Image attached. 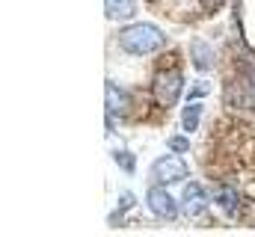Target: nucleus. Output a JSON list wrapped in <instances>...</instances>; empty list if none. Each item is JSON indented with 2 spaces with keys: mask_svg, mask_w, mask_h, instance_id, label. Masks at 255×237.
I'll return each mask as SVG.
<instances>
[{
  "mask_svg": "<svg viewBox=\"0 0 255 237\" xmlns=\"http://www.w3.org/2000/svg\"><path fill=\"white\" fill-rule=\"evenodd\" d=\"M119 45L125 54L133 57H142V54H151V51H160L166 45V36L163 30H157L154 24H130L119 33Z\"/></svg>",
  "mask_w": 255,
  "mask_h": 237,
  "instance_id": "nucleus-1",
  "label": "nucleus"
},
{
  "mask_svg": "<svg viewBox=\"0 0 255 237\" xmlns=\"http://www.w3.org/2000/svg\"><path fill=\"white\" fill-rule=\"evenodd\" d=\"M184 89V74L181 68H160L151 80V95L160 107H172Z\"/></svg>",
  "mask_w": 255,
  "mask_h": 237,
  "instance_id": "nucleus-2",
  "label": "nucleus"
},
{
  "mask_svg": "<svg viewBox=\"0 0 255 237\" xmlns=\"http://www.w3.org/2000/svg\"><path fill=\"white\" fill-rule=\"evenodd\" d=\"M190 175V166L175 154H166V157H157L151 163V184H175V181H184Z\"/></svg>",
  "mask_w": 255,
  "mask_h": 237,
  "instance_id": "nucleus-3",
  "label": "nucleus"
},
{
  "mask_svg": "<svg viewBox=\"0 0 255 237\" xmlns=\"http://www.w3.org/2000/svg\"><path fill=\"white\" fill-rule=\"evenodd\" d=\"M145 205H148V211H151L157 220H175V217H178V205H175V199L163 190V184H154V187L148 190Z\"/></svg>",
  "mask_w": 255,
  "mask_h": 237,
  "instance_id": "nucleus-4",
  "label": "nucleus"
},
{
  "mask_svg": "<svg viewBox=\"0 0 255 237\" xmlns=\"http://www.w3.org/2000/svg\"><path fill=\"white\" fill-rule=\"evenodd\" d=\"M208 205H211L208 190H205L199 181H190V184L184 187V196H181V211H184L187 217H202V214L208 211Z\"/></svg>",
  "mask_w": 255,
  "mask_h": 237,
  "instance_id": "nucleus-5",
  "label": "nucleus"
},
{
  "mask_svg": "<svg viewBox=\"0 0 255 237\" xmlns=\"http://www.w3.org/2000/svg\"><path fill=\"white\" fill-rule=\"evenodd\" d=\"M128 110H130V95L110 80L107 83V118H110V124L122 121L128 116Z\"/></svg>",
  "mask_w": 255,
  "mask_h": 237,
  "instance_id": "nucleus-6",
  "label": "nucleus"
},
{
  "mask_svg": "<svg viewBox=\"0 0 255 237\" xmlns=\"http://www.w3.org/2000/svg\"><path fill=\"white\" fill-rule=\"evenodd\" d=\"M253 95H255V92L250 89V83H247V80H238V83H232V86L226 89V101H229V104H235V107H253V104H255Z\"/></svg>",
  "mask_w": 255,
  "mask_h": 237,
  "instance_id": "nucleus-7",
  "label": "nucleus"
},
{
  "mask_svg": "<svg viewBox=\"0 0 255 237\" xmlns=\"http://www.w3.org/2000/svg\"><path fill=\"white\" fill-rule=\"evenodd\" d=\"M104 12L110 21H128L136 12V0H104Z\"/></svg>",
  "mask_w": 255,
  "mask_h": 237,
  "instance_id": "nucleus-8",
  "label": "nucleus"
},
{
  "mask_svg": "<svg viewBox=\"0 0 255 237\" xmlns=\"http://www.w3.org/2000/svg\"><path fill=\"white\" fill-rule=\"evenodd\" d=\"M193 65L196 71H211L214 68V48L208 42H193Z\"/></svg>",
  "mask_w": 255,
  "mask_h": 237,
  "instance_id": "nucleus-9",
  "label": "nucleus"
},
{
  "mask_svg": "<svg viewBox=\"0 0 255 237\" xmlns=\"http://www.w3.org/2000/svg\"><path fill=\"white\" fill-rule=\"evenodd\" d=\"M217 205H220V211L223 214H235L238 211V190H232V187H226V190H220V196H217Z\"/></svg>",
  "mask_w": 255,
  "mask_h": 237,
  "instance_id": "nucleus-10",
  "label": "nucleus"
},
{
  "mask_svg": "<svg viewBox=\"0 0 255 237\" xmlns=\"http://www.w3.org/2000/svg\"><path fill=\"white\" fill-rule=\"evenodd\" d=\"M199 118H202V104H187L181 110V124L184 130H196L199 127Z\"/></svg>",
  "mask_w": 255,
  "mask_h": 237,
  "instance_id": "nucleus-11",
  "label": "nucleus"
},
{
  "mask_svg": "<svg viewBox=\"0 0 255 237\" xmlns=\"http://www.w3.org/2000/svg\"><path fill=\"white\" fill-rule=\"evenodd\" d=\"M113 160L119 163V169H122V172H130V175H133V169H136V157H133L130 151L116 148V151H113Z\"/></svg>",
  "mask_w": 255,
  "mask_h": 237,
  "instance_id": "nucleus-12",
  "label": "nucleus"
},
{
  "mask_svg": "<svg viewBox=\"0 0 255 237\" xmlns=\"http://www.w3.org/2000/svg\"><path fill=\"white\" fill-rule=\"evenodd\" d=\"M208 92H211V83H208V80H199V83H193L190 86V95H187V98L199 101V98H205Z\"/></svg>",
  "mask_w": 255,
  "mask_h": 237,
  "instance_id": "nucleus-13",
  "label": "nucleus"
},
{
  "mask_svg": "<svg viewBox=\"0 0 255 237\" xmlns=\"http://www.w3.org/2000/svg\"><path fill=\"white\" fill-rule=\"evenodd\" d=\"M169 148L178 151V154H184V151L190 148V139H187V136H172V139H169Z\"/></svg>",
  "mask_w": 255,
  "mask_h": 237,
  "instance_id": "nucleus-14",
  "label": "nucleus"
},
{
  "mask_svg": "<svg viewBox=\"0 0 255 237\" xmlns=\"http://www.w3.org/2000/svg\"><path fill=\"white\" fill-rule=\"evenodd\" d=\"M133 205H136L133 193H122V199H119V208H116V214H125L128 208H133Z\"/></svg>",
  "mask_w": 255,
  "mask_h": 237,
  "instance_id": "nucleus-15",
  "label": "nucleus"
},
{
  "mask_svg": "<svg viewBox=\"0 0 255 237\" xmlns=\"http://www.w3.org/2000/svg\"><path fill=\"white\" fill-rule=\"evenodd\" d=\"M199 3H202V6H205L208 12H214V9H217V6H223L226 0H199Z\"/></svg>",
  "mask_w": 255,
  "mask_h": 237,
  "instance_id": "nucleus-16",
  "label": "nucleus"
}]
</instances>
